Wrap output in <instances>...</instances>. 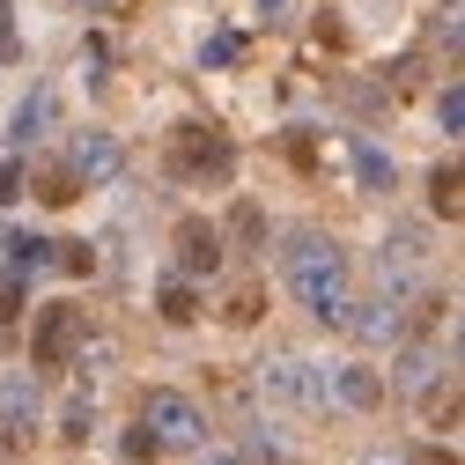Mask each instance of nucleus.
I'll return each instance as SVG.
<instances>
[{
    "instance_id": "obj_1",
    "label": "nucleus",
    "mask_w": 465,
    "mask_h": 465,
    "mask_svg": "<svg viewBox=\"0 0 465 465\" xmlns=\"http://www.w3.org/2000/svg\"><path fill=\"white\" fill-rule=\"evenodd\" d=\"M281 281H288V296H296L325 332L347 325V252L332 237H318V229H296L281 252Z\"/></svg>"
},
{
    "instance_id": "obj_2",
    "label": "nucleus",
    "mask_w": 465,
    "mask_h": 465,
    "mask_svg": "<svg viewBox=\"0 0 465 465\" xmlns=\"http://www.w3.org/2000/svg\"><path fill=\"white\" fill-rule=\"evenodd\" d=\"M229 163H237V148H229V134L222 126H178V134H170V170H178V178H193V185H222L229 178Z\"/></svg>"
},
{
    "instance_id": "obj_3",
    "label": "nucleus",
    "mask_w": 465,
    "mask_h": 465,
    "mask_svg": "<svg viewBox=\"0 0 465 465\" xmlns=\"http://www.w3.org/2000/svg\"><path fill=\"white\" fill-rule=\"evenodd\" d=\"M421 266H429V237H421L414 222H399L391 244L377 252V296L406 303V296H414V281H421Z\"/></svg>"
},
{
    "instance_id": "obj_4",
    "label": "nucleus",
    "mask_w": 465,
    "mask_h": 465,
    "mask_svg": "<svg viewBox=\"0 0 465 465\" xmlns=\"http://www.w3.org/2000/svg\"><path fill=\"white\" fill-rule=\"evenodd\" d=\"M141 421H148V436H155L163 450H193V443L207 436V414H200L185 391H148V399H141Z\"/></svg>"
},
{
    "instance_id": "obj_5",
    "label": "nucleus",
    "mask_w": 465,
    "mask_h": 465,
    "mask_svg": "<svg viewBox=\"0 0 465 465\" xmlns=\"http://www.w3.org/2000/svg\"><path fill=\"white\" fill-rule=\"evenodd\" d=\"M82 340H89V311H74V303H52V311L37 318V340H30V355H37V370H67Z\"/></svg>"
},
{
    "instance_id": "obj_6",
    "label": "nucleus",
    "mask_w": 465,
    "mask_h": 465,
    "mask_svg": "<svg viewBox=\"0 0 465 465\" xmlns=\"http://www.w3.org/2000/svg\"><path fill=\"white\" fill-rule=\"evenodd\" d=\"M259 391L281 406H318V399H332V377L296 362V355H273V362H259Z\"/></svg>"
},
{
    "instance_id": "obj_7",
    "label": "nucleus",
    "mask_w": 465,
    "mask_h": 465,
    "mask_svg": "<svg viewBox=\"0 0 465 465\" xmlns=\"http://www.w3.org/2000/svg\"><path fill=\"white\" fill-rule=\"evenodd\" d=\"M37 406H45V391H37L30 370L0 377V443H23V436L37 429Z\"/></svg>"
},
{
    "instance_id": "obj_8",
    "label": "nucleus",
    "mask_w": 465,
    "mask_h": 465,
    "mask_svg": "<svg viewBox=\"0 0 465 465\" xmlns=\"http://www.w3.org/2000/svg\"><path fill=\"white\" fill-rule=\"evenodd\" d=\"M178 273H185V281L222 273V229H214V222H178Z\"/></svg>"
},
{
    "instance_id": "obj_9",
    "label": "nucleus",
    "mask_w": 465,
    "mask_h": 465,
    "mask_svg": "<svg viewBox=\"0 0 465 465\" xmlns=\"http://www.w3.org/2000/svg\"><path fill=\"white\" fill-rule=\"evenodd\" d=\"M340 332H355V340L384 347V340H399V332H406V318H399V303H391V296H370V303L347 296V325H340Z\"/></svg>"
},
{
    "instance_id": "obj_10",
    "label": "nucleus",
    "mask_w": 465,
    "mask_h": 465,
    "mask_svg": "<svg viewBox=\"0 0 465 465\" xmlns=\"http://www.w3.org/2000/svg\"><path fill=\"white\" fill-rule=\"evenodd\" d=\"M436 347L429 340H414V347H399V355H391V377H384V391H406V399H421L429 384H436Z\"/></svg>"
},
{
    "instance_id": "obj_11",
    "label": "nucleus",
    "mask_w": 465,
    "mask_h": 465,
    "mask_svg": "<svg viewBox=\"0 0 465 465\" xmlns=\"http://www.w3.org/2000/svg\"><path fill=\"white\" fill-rule=\"evenodd\" d=\"M67 170H74L82 185L119 178V141H111V134H74V155H67Z\"/></svg>"
},
{
    "instance_id": "obj_12",
    "label": "nucleus",
    "mask_w": 465,
    "mask_h": 465,
    "mask_svg": "<svg viewBox=\"0 0 465 465\" xmlns=\"http://www.w3.org/2000/svg\"><path fill=\"white\" fill-rule=\"evenodd\" d=\"M332 399H340V406H362V414H370V406H384V377L362 370V362H347V370H332Z\"/></svg>"
},
{
    "instance_id": "obj_13",
    "label": "nucleus",
    "mask_w": 465,
    "mask_h": 465,
    "mask_svg": "<svg viewBox=\"0 0 465 465\" xmlns=\"http://www.w3.org/2000/svg\"><path fill=\"white\" fill-rule=\"evenodd\" d=\"M429 207H436L443 222L465 214V170H458V163H436V170H429Z\"/></svg>"
},
{
    "instance_id": "obj_14",
    "label": "nucleus",
    "mask_w": 465,
    "mask_h": 465,
    "mask_svg": "<svg viewBox=\"0 0 465 465\" xmlns=\"http://www.w3.org/2000/svg\"><path fill=\"white\" fill-rule=\"evenodd\" d=\"M23 178H30V170H23ZM30 193H37L45 207H67V200H82V178H74L67 163H45L37 178H30Z\"/></svg>"
},
{
    "instance_id": "obj_15",
    "label": "nucleus",
    "mask_w": 465,
    "mask_h": 465,
    "mask_svg": "<svg viewBox=\"0 0 465 465\" xmlns=\"http://www.w3.org/2000/svg\"><path fill=\"white\" fill-rule=\"evenodd\" d=\"M200 318V288L193 281H170L163 288V325H193Z\"/></svg>"
},
{
    "instance_id": "obj_16",
    "label": "nucleus",
    "mask_w": 465,
    "mask_h": 465,
    "mask_svg": "<svg viewBox=\"0 0 465 465\" xmlns=\"http://www.w3.org/2000/svg\"><path fill=\"white\" fill-rule=\"evenodd\" d=\"M229 237H237L244 252H266V214L252 200H237V214H229Z\"/></svg>"
},
{
    "instance_id": "obj_17",
    "label": "nucleus",
    "mask_w": 465,
    "mask_h": 465,
    "mask_svg": "<svg viewBox=\"0 0 465 465\" xmlns=\"http://www.w3.org/2000/svg\"><path fill=\"white\" fill-rule=\"evenodd\" d=\"M89 429H96V406H89V391H74V399L60 406V436H67V443H82Z\"/></svg>"
},
{
    "instance_id": "obj_18",
    "label": "nucleus",
    "mask_w": 465,
    "mask_h": 465,
    "mask_svg": "<svg viewBox=\"0 0 465 465\" xmlns=\"http://www.w3.org/2000/svg\"><path fill=\"white\" fill-rule=\"evenodd\" d=\"M8 252H15V273H23V281H30V273H45V266H52V244H45V237H15V244H8Z\"/></svg>"
},
{
    "instance_id": "obj_19",
    "label": "nucleus",
    "mask_w": 465,
    "mask_h": 465,
    "mask_svg": "<svg viewBox=\"0 0 465 465\" xmlns=\"http://www.w3.org/2000/svg\"><path fill=\"white\" fill-rule=\"evenodd\" d=\"M37 126H52V96L37 89V96H23V111H15V141H30Z\"/></svg>"
},
{
    "instance_id": "obj_20",
    "label": "nucleus",
    "mask_w": 465,
    "mask_h": 465,
    "mask_svg": "<svg viewBox=\"0 0 465 465\" xmlns=\"http://www.w3.org/2000/svg\"><path fill=\"white\" fill-rule=\"evenodd\" d=\"M421 414H429V429H450V421H458V391H450V384H443V391L429 384V391H421Z\"/></svg>"
},
{
    "instance_id": "obj_21",
    "label": "nucleus",
    "mask_w": 465,
    "mask_h": 465,
    "mask_svg": "<svg viewBox=\"0 0 465 465\" xmlns=\"http://www.w3.org/2000/svg\"><path fill=\"white\" fill-rule=\"evenodd\" d=\"M355 170H362V185H370V193H391V163H384V155H377L370 141L355 148Z\"/></svg>"
},
{
    "instance_id": "obj_22",
    "label": "nucleus",
    "mask_w": 465,
    "mask_h": 465,
    "mask_svg": "<svg viewBox=\"0 0 465 465\" xmlns=\"http://www.w3.org/2000/svg\"><path fill=\"white\" fill-rule=\"evenodd\" d=\"M52 252H60L52 266H67V273H96V252H89V244H52Z\"/></svg>"
},
{
    "instance_id": "obj_23",
    "label": "nucleus",
    "mask_w": 465,
    "mask_h": 465,
    "mask_svg": "<svg viewBox=\"0 0 465 465\" xmlns=\"http://www.w3.org/2000/svg\"><path fill=\"white\" fill-rule=\"evenodd\" d=\"M229 325H252L259 318V288H237V296H229V311H222Z\"/></svg>"
},
{
    "instance_id": "obj_24",
    "label": "nucleus",
    "mask_w": 465,
    "mask_h": 465,
    "mask_svg": "<svg viewBox=\"0 0 465 465\" xmlns=\"http://www.w3.org/2000/svg\"><path fill=\"white\" fill-rule=\"evenodd\" d=\"M8 318H23V273L0 281V325H8Z\"/></svg>"
},
{
    "instance_id": "obj_25",
    "label": "nucleus",
    "mask_w": 465,
    "mask_h": 465,
    "mask_svg": "<svg viewBox=\"0 0 465 465\" xmlns=\"http://www.w3.org/2000/svg\"><path fill=\"white\" fill-rule=\"evenodd\" d=\"M436 111H443V126H450V134H458V126H465V89H458V82H450V89H443V104H436Z\"/></svg>"
},
{
    "instance_id": "obj_26",
    "label": "nucleus",
    "mask_w": 465,
    "mask_h": 465,
    "mask_svg": "<svg viewBox=\"0 0 465 465\" xmlns=\"http://www.w3.org/2000/svg\"><path fill=\"white\" fill-rule=\"evenodd\" d=\"M23 200V163H0V207Z\"/></svg>"
},
{
    "instance_id": "obj_27",
    "label": "nucleus",
    "mask_w": 465,
    "mask_h": 465,
    "mask_svg": "<svg viewBox=\"0 0 465 465\" xmlns=\"http://www.w3.org/2000/svg\"><path fill=\"white\" fill-rule=\"evenodd\" d=\"M155 450H163V443H155V436H148V421H141V429L126 436V458H155Z\"/></svg>"
},
{
    "instance_id": "obj_28",
    "label": "nucleus",
    "mask_w": 465,
    "mask_h": 465,
    "mask_svg": "<svg viewBox=\"0 0 465 465\" xmlns=\"http://www.w3.org/2000/svg\"><path fill=\"white\" fill-rule=\"evenodd\" d=\"M23 52V37H15V23H8V8H0V60H15Z\"/></svg>"
},
{
    "instance_id": "obj_29",
    "label": "nucleus",
    "mask_w": 465,
    "mask_h": 465,
    "mask_svg": "<svg viewBox=\"0 0 465 465\" xmlns=\"http://www.w3.org/2000/svg\"><path fill=\"white\" fill-rule=\"evenodd\" d=\"M207 465H259V458H252V450H214Z\"/></svg>"
},
{
    "instance_id": "obj_30",
    "label": "nucleus",
    "mask_w": 465,
    "mask_h": 465,
    "mask_svg": "<svg viewBox=\"0 0 465 465\" xmlns=\"http://www.w3.org/2000/svg\"><path fill=\"white\" fill-rule=\"evenodd\" d=\"M414 465H458V450H421Z\"/></svg>"
},
{
    "instance_id": "obj_31",
    "label": "nucleus",
    "mask_w": 465,
    "mask_h": 465,
    "mask_svg": "<svg viewBox=\"0 0 465 465\" xmlns=\"http://www.w3.org/2000/svg\"><path fill=\"white\" fill-rule=\"evenodd\" d=\"M362 465H406V458H399V450H370Z\"/></svg>"
},
{
    "instance_id": "obj_32",
    "label": "nucleus",
    "mask_w": 465,
    "mask_h": 465,
    "mask_svg": "<svg viewBox=\"0 0 465 465\" xmlns=\"http://www.w3.org/2000/svg\"><path fill=\"white\" fill-rule=\"evenodd\" d=\"M259 15H266V23H273V15H288V0H259Z\"/></svg>"
}]
</instances>
